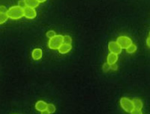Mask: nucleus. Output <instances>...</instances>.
Wrapping results in <instances>:
<instances>
[{
    "label": "nucleus",
    "instance_id": "4be33fe9",
    "mask_svg": "<svg viewBox=\"0 0 150 114\" xmlns=\"http://www.w3.org/2000/svg\"><path fill=\"white\" fill-rule=\"evenodd\" d=\"M131 113L133 114H142V111H138V110H134L131 111Z\"/></svg>",
    "mask_w": 150,
    "mask_h": 114
},
{
    "label": "nucleus",
    "instance_id": "5701e85b",
    "mask_svg": "<svg viewBox=\"0 0 150 114\" xmlns=\"http://www.w3.org/2000/svg\"><path fill=\"white\" fill-rule=\"evenodd\" d=\"M149 40H150V38H149H149H147V40H146V45H147V46H148L149 48L150 47V44H149Z\"/></svg>",
    "mask_w": 150,
    "mask_h": 114
},
{
    "label": "nucleus",
    "instance_id": "20e7f679",
    "mask_svg": "<svg viewBox=\"0 0 150 114\" xmlns=\"http://www.w3.org/2000/svg\"><path fill=\"white\" fill-rule=\"evenodd\" d=\"M116 43L120 45L122 49H126L132 43V40L129 37H127V36H120L116 40Z\"/></svg>",
    "mask_w": 150,
    "mask_h": 114
},
{
    "label": "nucleus",
    "instance_id": "7ed1b4c3",
    "mask_svg": "<svg viewBox=\"0 0 150 114\" xmlns=\"http://www.w3.org/2000/svg\"><path fill=\"white\" fill-rule=\"evenodd\" d=\"M120 105L122 108L127 113H131V111L134 110L133 101L126 97H123L120 99Z\"/></svg>",
    "mask_w": 150,
    "mask_h": 114
},
{
    "label": "nucleus",
    "instance_id": "ddd939ff",
    "mask_svg": "<svg viewBox=\"0 0 150 114\" xmlns=\"http://www.w3.org/2000/svg\"><path fill=\"white\" fill-rule=\"evenodd\" d=\"M56 111V106L53 104H47V106L46 111L47 112V113H54Z\"/></svg>",
    "mask_w": 150,
    "mask_h": 114
},
{
    "label": "nucleus",
    "instance_id": "39448f33",
    "mask_svg": "<svg viewBox=\"0 0 150 114\" xmlns=\"http://www.w3.org/2000/svg\"><path fill=\"white\" fill-rule=\"evenodd\" d=\"M108 49L110 52L114 53L116 55H120L122 52V48L120 47V45L116 43V41H110L108 44Z\"/></svg>",
    "mask_w": 150,
    "mask_h": 114
},
{
    "label": "nucleus",
    "instance_id": "423d86ee",
    "mask_svg": "<svg viewBox=\"0 0 150 114\" xmlns=\"http://www.w3.org/2000/svg\"><path fill=\"white\" fill-rule=\"evenodd\" d=\"M37 16V12L35 9L29 7H25L23 8V17L29 19H35Z\"/></svg>",
    "mask_w": 150,
    "mask_h": 114
},
{
    "label": "nucleus",
    "instance_id": "4468645a",
    "mask_svg": "<svg viewBox=\"0 0 150 114\" xmlns=\"http://www.w3.org/2000/svg\"><path fill=\"white\" fill-rule=\"evenodd\" d=\"M8 15L6 13L0 12V25L5 23L8 20Z\"/></svg>",
    "mask_w": 150,
    "mask_h": 114
},
{
    "label": "nucleus",
    "instance_id": "0eeeda50",
    "mask_svg": "<svg viewBox=\"0 0 150 114\" xmlns=\"http://www.w3.org/2000/svg\"><path fill=\"white\" fill-rule=\"evenodd\" d=\"M47 106V103L45 102V101L40 100V101H38L37 102L35 103V109L37 110L38 111L42 113L44 112V111H46Z\"/></svg>",
    "mask_w": 150,
    "mask_h": 114
},
{
    "label": "nucleus",
    "instance_id": "aec40b11",
    "mask_svg": "<svg viewBox=\"0 0 150 114\" xmlns=\"http://www.w3.org/2000/svg\"><path fill=\"white\" fill-rule=\"evenodd\" d=\"M7 10V8L5 7V5H0V12H2V13H6Z\"/></svg>",
    "mask_w": 150,
    "mask_h": 114
},
{
    "label": "nucleus",
    "instance_id": "412c9836",
    "mask_svg": "<svg viewBox=\"0 0 150 114\" xmlns=\"http://www.w3.org/2000/svg\"><path fill=\"white\" fill-rule=\"evenodd\" d=\"M110 70H113V71H116L118 70V66L116 63H113V64L110 65Z\"/></svg>",
    "mask_w": 150,
    "mask_h": 114
},
{
    "label": "nucleus",
    "instance_id": "f257e3e1",
    "mask_svg": "<svg viewBox=\"0 0 150 114\" xmlns=\"http://www.w3.org/2000/svg\"><path fill=\"white\" fill-rule=\"evenodd\" d=\"M6 14L9 19L17 20L23 17V9L19 7L18 5H15L8 9Z\"/></svg>",
    "mask_w": 150,
    "mask_h": 114
},
{
    "label": "nucleus",
    "instance_id": "f8f14e48",
    "mask_svg": "<svg viewBox=\"0 0 150 114\" xmlns=\"http://www.w3.org/2000/svg\"><path fill=\"white\" fill-rule=\"evenodd\" d=\"M26 7L32 8H35L39 5V2L38 0H25Z\"/></svg>",
    "mask_w": 150,
    "mask_h": 114
},
{
    "label": "nucleus",
    "instance_id": "2eb2a0df",
    "mask_svg": "<svg viewBox=\"0 0 150 114\" xmlns=\"http://www.w3.org/2000/svg\"><path fill=\"white\" fill-rule=\"evenodd\" d=\"M125 50H126L127 52L129 53V54H132V53L135 52V51H137V46L136 45L133 44V43H131V44L130 45V46H128Z\"/></svg>",
    "mask_w": 150,
    "mask_h": 114
},
{
    "label": "nucleus",
    "instance_id": "b1692460",
    "mask_svg": "<svg viewBox=\"0 0 150 114\" xmlns=\"http://www.w3.org/2000/svg\"><path fill=\"white\" fill-rule=\"evenodd\" d=\"M38 2L39 3H43V2H45L47 1V0H38Z\"/></svg>",
    "mask_w": 150,
    "mask_h": 114
},
{
    "label": "nucleus",
    "instance_id": "a211bd4d",
    "mask_svg": "<svg viewBox=\"0 0 150 114\" xmlns=\"http://www.w3.org/2000/svg\"><path fill=\"white\" fill-rule=\"evenodd\" d=\"M102 69L103 71H104V72H108L110 70V65L108 64V63H104V64H103Z\"/></svg>",
    "mask_w": 150,
    "mask_h": 114
},
{
    "label": "nucleus",
    "instance_id": "f3484780",
    "mask_svg": "<svg viewBox=\"0 0 150 114\" xmlns=\"http://www.w3.org/2000/svg\"><path fill=\"white\" fill-rule=\"evenodd\" d=\"M55 35H56V31H53V30H50V31H48L46 33V36L48 38H49V39L53 38Z\"/></svg>",
    "mask_w": 150,
    "mask_h": 114
},
{
    "label": "nucleus",
    "instance_id": "f03ea898",
    "mask_svg": "<svg viewBox=\"0 0 150 114\" xmlns=\"http://www.w3.org/2000/svg\"><path fill=\"white\" fill-rule=\"evenodd\" d=\"M63 43V35L56 34L53 38H50L48 42V46L50 49H58L59 46Z\"/></svg>",
    "mask_w": 150,
    "mask_h": 114
},
{
    "label": "nucleus",
    "instance_id": "9d476101",
    "mask_svg": "<svg viewBox=\"0 0 150 114\" xmlns=\"http://www.w3.org/2000/svg\"><path fill=\"white\" fill-rule=\"evenodd\" d=\"M118 55L114 54V53H110L109 55H108V58H107V63L108 64L111 65L113 64V63H116L118 60Z\"/></svg>",
    "mask_w": 150,
    "mask_h": 114
},
{
    "label": "nucleus",
    "instance_id": "6ab92c4d",
    "mask_svg": "<svg viewBox=\"0 0 150 114\" xmlns=\"http://www.w3.org/2000/svg\"><path fill=\"white\" fill-rule=\"evenodd\" d=\"M18 6L23 9L25 7H26V3H25V0H20L18 2Z\"/></svg>",
    "mask_w": 150,
    "mask_h": 114
},
{
    "label": "nucleus",
    "instance_id": "9b49d317",
    "mask_svg": "<svg viewBox=\"0 0 150 114\" xmlns=\"http://www.w3.org/2000/svg\"><path fill=\"white\" fill-rule=\"evenodd\" d=\"M133 101V105H134V110H138V111H142V108L143 107V101L139 99H134L132 100Z\"/></svg>",
    "mask_w": 150,
    "mask_h": 114
},
{
    "label": "nucleus",
    "instance_id": "dca6fc26",
    "mask_svg": "<svg viewBox=\"0 0 150 114\" xmlns=\"http://www.w3.org/2000/svg\"><path fill=\"white\" fill-rule=\"evenodd\" d=\"M72 39L71 38V36L69 35H65L63 36V43H66V44H71Z\"/></svg>",
    "mask_w": 150,
    "mask_h": 114
},
{
    "label": "nucleus",
    "instance_id": "1a4fd4ad",
    "mask_svg": "<svg viewBox=\"0 0 150 114\" xmlns=\"http://www.w3.org/2000/svg\"><path fill=\"white\" fill-rule=\"evenodd\" d=\"M43 56V51L40 49V48H36L34 49L32 52V57H33V60H39Z\"/></svg>",
    "mask_w": 150,
    "mask_h": 114
},
{
    "label": "nucleus",
    "instance_id": "6e6552de",
    "mask_svg": "<svg viewBox=\"0 0 150 114\" xmlns=\"http://www.w3.org/2000/svg\"><path fill=\"white\" fill-rule=\"evenodd\" d=\"M72 46L71 44H66V43H62L61 46H59V48L58 49V51L60 54L62 55H65V54H67L68 52L71 50Z\"/></svg>",
    "mask_w": 150,
    "mask_h": 114
}]
</instances>
